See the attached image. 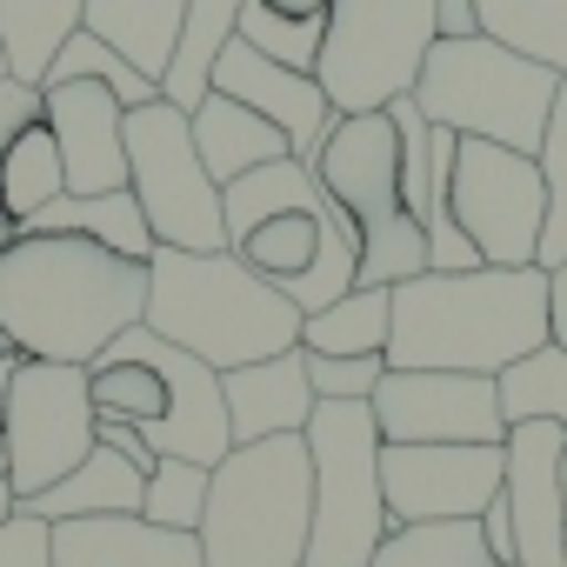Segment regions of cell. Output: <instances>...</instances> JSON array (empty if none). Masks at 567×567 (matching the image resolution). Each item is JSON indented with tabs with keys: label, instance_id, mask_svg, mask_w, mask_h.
<instances>
[{
	"label": "cell",
	"instance_id": "cell-1",
	"mask_svg": "<svg viewBox=\"0 0 567 567\" xmlns=\"http://www.w3.org/2000/svg\"><path fill=\"white\" fill-rule=\"evenodd\" d=\"M147 315V260L81 234H21L0 247V334L28 361L94 368Z\"/></svg>",
	"mask_w": 567,
	"mask_h": 567
},
{
	"label": "cell",
	"instance_id": "cell-2",
	"mask_svg": "<svg viewBox=\"0 0 567 567\" xmlns=\"http://www.w3.org/2000/svg\"><path fill=\"white\" fill-rule=\"evenodd\" d=\"M534 348H547V267H427L394 288L388 368L507 374Z\"/></svg>",
	"mask_w": 567,
	"mask_h": 567
},
{
	"label": "cell",
	"instance_id": "cell-3",
	"mask_svg": "<svg viewBox=\"0 0 567 567\" xmlns=\"http://www.w3.org/2000/svg\"><path fill=\"white\" fill-rule=\"evenodd\" d=\"M141 328L187 348L214 374H234V368H254V361L301 348V308L274 280H260L234 247H220V254L154 247Z\"/></svg>",
	"mask_w": 567,
	"mask_h": 567
},
{
	"label": "cell",
	"instance_id": "cell-4",
	"mask_svg": "<svg viewBox=\"0 0 567 567\" xmlns=\"http://www.w3.org/2000/svg\"><path fill=\"white\" fill-rule=\"evenodd\" d=\"M87 401H94L101 421L141 427V441H147L161 461L220 467V461L234 454L220 374H214L207 361H194L187 348L161 341L154 328H127V334L87 368Z\"/></svg>",
	"mask_w": 567,
	"mask_h": 567
},
{
	"label": "cell",
	"instance_id": "cell-5",
	"mask_svg": "<svg viewBox=\"0 0 567 567\" xmlns=\"http://www.w3.org/2000/svg\"><path fill=\"white\" fill-rule=\"evenodd\" d=\"M315 461L301 434L247 441L207 481L200 554L207 567H308Z\"/></svg>",
	"mask_w": 567,
	"mask_h": 567
},
{
	"label": "cell",
	"instance_id": "cell-6",
	"mask_svg": "<svg viewBox=\"0 0 567 567\" xmlns=\"http://www.w3.org/2000/svg\"><path fill=\"white\" fill-rule=\"evenodd\" d=\"M321 194L361 234V280L354 288H401L427 274V227L401 200V127L394 114H334L328 141L308 154Z\"/></svg>",
	"mask_w": 567,
	"mask_h": 567
},
{
	"label": "cell",
	"instance_id": "cell-7",
	"mask_svg": "<svg viewBox=\"0 0 567 567\" xmlns=\"http://www.w3.org/2000/svg\"><path fill=\"white\" fill-rule=\"evenodd\" d=\"M567 74L474 34V41H434L421 81H414V107L461 134V141H494V147H514V154H540V134H547V114L560 101Z\"/></svg>",
	"mask_w": 567,
	"mask_h": 567
},
{
	"label": "cell",
	"instance_id": "cell-8",
	"mask_svg": "<svg viewBox=\"0 0 567 567\" xmlns=\"http://www.w3.org/2000/svg\"><path fill=\"white\" fill-rule=\"evenodd\" d=\"M308 461H315V527H308V567H368L374 547L394 534L388 494H381V427L368 401H321L308 421Z\"/></svg>",
	"mask_w": 567,
	"mask_h": 567
},
{
	"label": "cell",
	"instance_id": "cell-9",
	"mask_svg": "<svg viewBox=\"0 0 567 567\" xmlns=\"http://www.w3.org/2000/svg\"><path fill=\"white\" fill-rule=\"evenodd\" d=\"M434 41V0H334L315 81L334 114H381L388 101L414 94Z\"/></svg>",
	"mask_w": 567,
	"mask_h": 567
},
{
	"label": "cell",
	"instance_id": "cell-10",
	"mask_svg": "<svg viewBox=\"0 0 567 567\" xmlns=\"http://www.w3.org/2000/svg\"><path fill=\"white\" fill-rule=\"evenodd\" d=\"M127 187L154 227V247H181V254L227 247V207H220V181L194 147V114L167 101L127 114Z\"/></svg>",
	"mask_w": 567,
	"mask_h": 567
},
{
	"label": "cell",
	"instance_id": "cell-11",
	"mask_svg": "<svg viewBox=\"0 0 567 567\" xmlns=\"http://www.w3.org/2000/svg\"><path fill=\"white\" fill-rule=\"evenodd\" d=\"M94 447H101V414L87 401V368L21 361L8 374V401H0V461H8L14 494L21 501L48 494Z\"/></svg>",
	"mask_w": 567,
	"mask_h": 567
},
{
	"label": "cell",
	"instance_id": "cell-12",
	"mask_svg": "<svg viewBox=\"0 0 567 567\" xmlns=\"http://www.w3.org/2000/svg\"><path fill=\"white\" fill-rule=\"evenodd\" d=\"M454 227L474 240L481 267H540L547 187L534 154L461 141L454 147Z\"/></svg>",
	"mask_w": 567,
	"mask_h": 567
},
{
	"label": "cell",
	"instance_id": "cell-13",
	"mask_svg": "<svg viewBox=\"0 0 567 567\" xmlns=\"http://www.w3.org/2000/svg\"><path fill=\"white\" fill-rule=\"evenodd\" d=\"M368 408L388 447H501L507 441L494 374L388 368Z\"/></svg>",
	"mask_w": 567,
	"mask_h": 567
},
{
	"label": "cell",
	"instance_id": "cell-14",
	"mask_svg": "<svg viewBox=\"0 0 567 567\" xmlns=\"http://www.w3.org/2000/svg\"><path fill=\"white\" fill-rule=\"evenodd\" d=\"M501 447H381V494L394 527L414 520H481L501 501Z\"/></svg>",
	"mask_w": 567,
	"mask_h": 567
},
{
	"label": "cell",
	"instance_id": "cell-15",
	"mask_svg": "<svg viewBox=\"0 0 567 567\" xmlns=\"http://www.w3.org/2000/svg\"><path fill=\"white\" fill-rule=\"evenodd\" d=\"M501 454H507L501 507L514 520V567H567V494H560L567 434L554 421H520L507 427Z\"/></svg>",
	"mask_w": 567,
	"mask_h": 567
},
{
	"label": "cell",
	"instance_id": "cell-16",
	"mask_svg": "<svg viewBox=\"0 0 567 567\" xmlns=\"http://www.w3.org/2000/svg\"><path fill=\"white\" fill-rule=\"evenodd\" d=\"M127 101L101 81H54L41 87V121L54 127L68 194H114L127 187Z\"/></svg>",
	"mask_w": 567,
	"mask_h": 567
},
{
	"label": "cell",
	"instance_id": "cell-17",
	"mask_svg": "<svg viewBox=\"0 0 567 567\" xmlns=\"http://www.w3.org/2000/svg\"><path fill=\"white\" fill-rule=\"evenodd\" d=\"M214 94H227V101L254 107L260 121H274L280 134H288L295 161H308V154L328 141V127H334V107H328V94H321L315 74L274 68L267 54H254V48H240V41H227V54H220V68H214Z\"/></svg>",
	"mask_w": 567,
	"mask_h": 567
},
{
	"label": "cell",
	"instance_id": "cell-18",
	"mask_svg": "<svg viewBox=\"0 0 567 567\" xmlns=\"http://www.w3.org/2000/svg\"><path fill=\"white\" fill-rule=\"evenodd\" d=\"M220 394H227L234 447H247V441H280V434H308V421H315V408H321L301 348L220 374Z\"/></svg>",
	"mask_w": 567,
	"mask_h": 567
},
{
	"label": "cell",
	"instance_id": "cell-19",
	"mask_svg": "<svg viewBox=\"0 0 567 567\" xmlns=\"http://www.w3.org/2000/svg\"><path fill=\"white\" fill-rule=\"evenodd\" d=\"M54 567H207L200 534L154 527L141 514L54 520Z\"/></svg>",
	"mask_w": 567,
	"mask_h": 567
},
{
	"label": "cell",
	"instance_id": "cell-20",
	"mask_svg": "<svg viewBox=\"0 0 567 567\" xmlns=\"http://www.w3.org/2000/svg\"><path fill=\"white\" fill-rule=\"evenodd\" d=\"M334 234H354V220L321 194V181H315V194L301 200V207H288V214H267L260 227H247L240 240H234V254L260 274V280H274V288H288V280H301L315 260H321V247L334 240ZM361 240V234H354Z\"/></svg>",
	"mask_w": 567,
	"mask_h": 567
},
{
	"label": "cell",
	"instance_id": "cell-21",
	"mask_svg": "<svg viewBox=\"0 0 567 567\" xmlns=\"http://www.w3.org/2000/svg\"><path fill=\"white\" fill-rule=\"evenodd\" d=\"M194 147H200V161H207V174L220 187L240 181V174H254V167H267V161H288L295 154L288 134H280L274 121H260L254 107H240L227 94H207L194 107Z\"/></svg>",
	"mask_w": 567,
	"mask_h": 567
},
{
	"label": "cell",
	"instance_id": "cell-22",
	"mask_svg": "<svg viewBox=\"0 0 567 567\" xmlns=\"http://www.w3.org/2000/svg\"><path fill=\"white\" fill-rule=\"evenodd\" d=\"M141 494H147V474L134 461H121L114 447H94L68 481H54L48 494L21 501L34 520H94V514H141Z\"/></svg>",
	"mask_w": 567,
	"mask_h": 567
},
{
	"label": "cell",
	"instance_id": "cell-23",
	"mask_svg": "<svg viewBox=\"0 0 567 567\" xmlns=\"http://www.w3.org/2000/svg\"><path fill=\"white\" fill-rule=\"evenodd\" d=\"M21 234H81L94 247H114L127 260H154V227L134 200V187H114V194H61L54 207H41Z\"/></svg>",
	"mask_w": 567,
	"mask_h": 567
},
{
	"label": "cell",
	"instance_id": "cell-24",
	"mask_svg": "<svg viewBox=\"0 0 567 567\" xmlns=\"http://www.w3.org/2000/svg\"><path fill=\"white\" fill-rule=\"evenodd\" d=\"M181 21H187V0H87V34H101L147 81L167 74Z\"/></svg>",
	"mask_w": 567,
	"mask_h": 567
},
{
	"label": "cell",
	"instance_id": "cell-25",
	"mask_svg": "<svg viewBox=\"0 0 567 567\" xmlns=\"http://www.w3.org/2000/svg\"><path fill=\"white\" fill-rule=\"evenodd\" d=\"M234 21H240V0H187V21H181V41H174V61L161 74V101L194 114L207 94H214V68L234 41Z\"/></svg>",
	"mask_w": 567,
	"mask_h": 567
},
{
	"label": "cell",
	"instance_id": "cell-26",
	"mask_svg": "<svg viewBox=\"0 0 567 567\" xmlns=\"http://www.w3.org/2000/svg\"><path fill=\"white\" fill-rule=\"evenodd\" d=\"M87 28V0H0V54L8 74L41 87L54 54Z\"/></svg>",
	"mask_w": 567,
	"mask_h": 567
},
{
	"label": "cell",
	"instance_id": "cell-27",
	"mask_svg": "<svg viewBox=\"0 0 567 567\" xmlns=\"http://www.w3.org/2000/svg\"><path fill=\"white\" fill-rule=\"evenodd\" d=\"M61 194H68V167H61L54 127H48V121H34V127H21V134H14V147H8V154H0V214H8L14 240H21V227H28L41 207H54Z\"/></svg>",
	"mask_w": 567,
	"mask_h": 567
},
{
	"label": "cell",
	"instance_id": "cell-28",
	"mask_svg": "<svg viewBox=\"0 0 567 567\" xmlns=\"http://www.w3.org/2000/svg\"><path fill=\"white\" fill-rule=\"evenodd\" d=\"M388 334H394V288H354L321 315H301V348L308 354H381L388 361Z\"/></svg>",
	"mask_w": 567,
	"mask_h": 567
},
{
	"label": "cell",
	"instance_id": "cell-29",
	"mask_svg": "<svg viewBox=\"0 0 567 567\" xmlns=\"http://www.w3.org/2000/svg\"><path fill=\"white\" fill-rule=\"evenodd\" d=\"M481 8V34L567 74V0H474Z\"/></svg>",
	"mask_w": 567,
	"mask_h": 567
},
{
	"label": "cell",
	"instance_id": "cell-30",
	"mask_svg": "<svg viewBox=\"0 0 567 567\" xmlns=\"http://www.w3.org/2000/svg\"><path fill=\"white\" fill-rule=\"evenodd\" d=\"M368 567H501L481 520H414V527H394Z\"/></svg>",
	"mask_w": 567,
	"mask_h": 567
},
{
	"label": "cell",
	"instance_id": "cell-31",
	"mask_svg": "<svg viewBox=\"0 0 567 567\" xmlns=\"http://www.w3.org/2000/svg\"><path fill=\"white\" fill-rule=\"evenodd\" d=\"M501 381V421L507 427H520V421H554L560 434H567V354L547 341V348H534L527 361H514L507 374H494Z\"/></svg>",
	"mask_w": 567,
	"mask_h": 567
},
{
	"label": "cell",
	"instance_id": "cell-32",
	"mask_svg": "<svg viewBox=\"0 0 567 567\" xmlns=\"http://www.w3.org/2000/svg\"><path fill=\"white\" fill-rule=\"evenodd\" d=\"M234 41H240V48H254V54H267L274 68L315 74V61H321V41H328V14H321V21H295V14H274L267 0H240Z\"/></svg>",
	"mask_w": 567,
	"mask_h": 567
},
{
	"label": "cell",
	"instance_id": "cell-33",
	"mask_svg": "<svg viewBox=\"0 0 567 567\" xmlns=\"http://www.w3.org/2000/svg\"><path fill=\"white\" fill-rule=\"evenodd\" d=\"M54 81H101V87H114L127 107L161 101V81H147L141 68H127V61H121L101 34H87V28H81V34L54 54V68H48V81H41V87H54Z\"/></svg>",
	"mask_w": 567,
	"mask_h": 567
},
{
	"label": "cell",
	"instance_id": "cell-34",
	"mask_svg": "<svg viewBox=\"0 0 567 567\" xmlns=\"http://www.w3.org/2000/svg\"><path fill=\"white\" fill-rule=\"evenodd\" d=\"M207 481H214V467H194V461H161V467L147 474L141 520H154V527H181V534H200V514H207Z\"/></svg>",
	"mask_w": 567,
	"mask_h": 567
},
{
	"label": "cell",
	"instance_id": "cell-35",
	"mask_svg": "<svg viewBox=\"0 0 567 567\" xmlns=\"http://www.w3.org/2000/svg\"><path fill=\"white\" fill-rule=\"evenodd\" d=\"M534 167H540V187H547L540 267L554 274V267L567 260V87H560V101H554V114H547V134H540V154H534Z\"/></svg>",
	"mask_w": 567,
	"mask_h": 567
},
{
	"label": "cell",
	"instance_id": "cell-36",
	"mask_svg": "<svg viewBox=\"0 0 567 567\" xmlns=\"http://www.w3.org/2000/svg\"><path fill=\"white\" fill-rule=\"evenodd\" d=\"M308 354V348H301ZM388 361L381 354H361V361H341V354H308V381H315V401H374Z\"/></svg>",
	"mask_w": 567,
	"mask_h": 567
},
{
	"label": "cell",
	"instance_id": "cell-37",
	"mask_svg": "<svg viewBox=\"0 0 567 567\" xmlns=\"http://www.w3.org/2000/svg\"><path fill=\"white\" fill-rule=\"evenodd\" d=\"M0 567H54V527L21 507L8 527H0Z\"/></svg>",
	"mask_w": 567,
	"mask_h": 567
},
{
	"label": "cell",
	"instance_id": "cell-38",
	"mask_svg": "<svg viewBox=\"0 0 567 567\" xmlns=\"http://www.w3.org/2000/svg\"><path fill=\"white\" fill-rule=\"evenodd\" d=\"M41 121V87H28V81H0V154H8L14 147V134L21 127H34ZM14 240V227H8V214H0V247H8Z\"/></svg>",
	"mask_w": 567,
	"mask_h": 567
},
{
	"label": "cell",
	"instance_id": "cell-39",
	"mask_svg": "<svg viewBox=\"0 0 567 567\" xmlns=\"http://www.w3.org/2000/svg\"><path fill=\"white\" fill-rule=\"evenodd\" d=\"M101 447H114V454H121V461H134L141 474H154V467H161V454H154V447L141 441V427H127V421H101Z\"/></svg>",
	"mask_w": 567,
	"mask_h": 567
},
{
	"label": "cell",
	"instance_id": "cell-40",
	"mask_svg": "<svg viewBox=\"0 0 567 567\" xmlns=\"http://www.w3.org/2000/svg\"><path fill=\"white\" fill-rule=\"evenodd\" d=\"M434 28H441V41H474L481 34V8L474 0H434Z\"/></svg>",
	"mask_w": 567,
	"mask_h": 567
},
{
	"label": "cell",
	"instance_id": "cell-41",
	"mask_svg": "<svg viewBox=\"0 0 567 567\" xmlns=\"http://www.w3.org/2000/svg\"><path fill=\"white\" fill-rule=\"evenodd\" d=\"M547 341L567 354V260L547 274Z\"/></svg>",
	"mask_w": 567,
	"mask_h": 567
},
{
	"label": "cell",
	"instance_id": "cell-42",
	"mask_svg": "<svg viewBox=\"0 0 567 567\" xmlns=\"http://www.w3.org/2000/svg\"><path fill=\"white\" fill-rule=\"evenodd\" d=\"M481 534H487L494 560H501V567H514V520H507V507H501V501H494V507L481 514Z\"/></svg>",
	"mask_w": 567,
	"mask_h": 567
},
{
	"label": "cell",
	"instance_id": "cell-43",
	"mask_svg": "<svg viewBox=\"0 0 567 567\" xmlns=\"http://www.w3.org/2000/svg\"><path fill=\"white\" fill-rule=\"evenodd\" d=\"M267 8H274V14H295V21H321L334 0H267Z\"/></svg>",
	"mask_w": 567,
	"mask_h": 567
},
{
	"label": "cell",
	"instance_id": "cell-44",
	"mask_svg": "<svg viewBox=\"0 0 567 567\" xmlns=\"http://www.w3.org/2000/svg\"><path fill=\"white\" fill-rule=\"evenodd\" d=\"M21 514V494H14V481H8V461H0V527H8Z\"/></svg>",
	"mask_w": 567,
	"mask_h": 567
},
{
	"label": "cell",
	"instance_id": "cell-45",
	"mask_svg": "<svg viewBox=\"0 0 567 567\" xmlns=\"http://www.w3.org/2000/svg\"><path fill=\"white\" fill-rule=\"evenodd\" d=\"M560 494H567V454H560Z\"/></svg>",
	"mask_w": 567,
	"mask_h": 567
},
{
	"label": "cell",
	"instance_id": "cell-46",
	"mask_svg": "<svg viewBox=\"0 0 567 567\" xmlns=\"http://www.w3.org/2000/svg\"><path fill=\"white\" fill-rule=\"evenodd\" d=\"M0 401H8V381H0Z\"/></svg>",
	"mask_w": 567,
	"mask_h": 567
}]
</instances>
